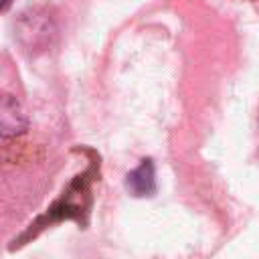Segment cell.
Instances as JSON below:
<instances>
[{"label": "cell", "mask_w": 259, "mask_h": 259, "mask_svg": "<svg viewBox=\"0 0 259 259\" xmlns=\"http://www.w3.org/2000/svg\"><path fill=\"white\" fill-rule=\"evenodd\" d=\"M28 130V115L20 101L12 95L0 93V138L12 140Z\"/></svg>", "instance_id": "obj_1"}, {"label": "cell", "mask_w": 259, "mask_h": 259, "mask_svg": "<svg viewBox=\"0 0 259 259\" xmlns=\"http://www.w3.org/2000/svg\"><path fill=\"white\" fill-rule=\"evenodd\" d=\"M51 34H53L51 20L45 14H38L36 10L30 14H22V18L18 20V36L28 49H36L45 45Z\"/></svg>", "instance_id": "obj_2"}, {"label": "cell", "mask_w": 259, "mask_h": 259, "mask_svg": "<svg viewBox=\"0 0 259 259\" xmlns=\"http://www.w3.org/2000/svg\"><path fill=\"white\" fill-rule=\"evenodd\" d=\"M125 188L138 198L152 196L156 192V174L152 160H142V164L125 176Z\"/></svg>", "instance_id": "obj_3"}, {"label": "cell", "mask_w": 259, "mask_h": 259, "mask_svg": "<svg viewBox=\"0 0 259 259\" xmlns=\"http://www.w3.org/2000/svg\"><path fill=\"white\" fill-rule=\"evenodd\" d=\"M8 4H10V0H0V10H4Z\"/></svg>", "instance_id": "obj_4"}]
</instances>
